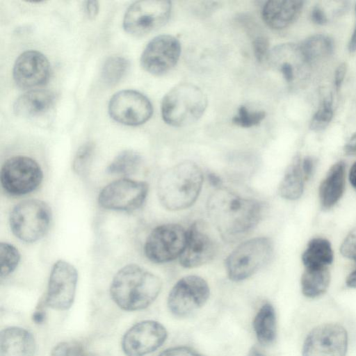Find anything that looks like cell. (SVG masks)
Masks as SVG:
<instances>
[{
  "mask_svg": "<svg viewBox=\"0 0 356 356\" xmlns=\"http://www.w3.org/2000/svg\"><path fill=\"white\" fill-rule=\"evenodd\" d=\"M265 116L264 111L252 110L243 105L232 118V122L241 127H251L259 124Z\"/></svg>",
  "mask_w": 356,
  "mask_h": 356,
  "instance_id": "d6a6232c",
  "label": "cell"
},
{
  "mask_svg": "<svg viewBox=\"0 0 356 356\" xmlns=\"http://www.w3.org/2000/svg\"><path fill=\"white\" fill-rule=\"evenodd\" d=\"M217 250L213 238L198 223H193L187 230L186 246L179 257L180 265L186 268L201 266L213 259Z\"/></svg>",
  "mask_w": 356,
  "mask_h": 356,
  "instance_id": "ac0fdd59",
  "label": "cell"
},
{
  "mask_svg": "<svg viewBox=\"0 0 356 356\" xmlns=\"http://www.w3.org/2000/svg\"><path fill=\"white\" fill-rule=\"evenodd\" d=\"M55 100L54 93L50 90H31L16 99L13 111L18 116L36 117L49 111L53 107Z\"/></svg>",
  "mask_w": 356,
  "mask_h": 356,
  "instance_id": "44dd1931",
  "label": "cell"
},
{
  "mask_svg": "<svg viewBox=\"0 0 356 356\" xmlns=\"http://www.w3.org/2000/svg\"><path fill=\"white\" fill-rule=\"evenodd\" d=\"M204 177L201 168L191 161H184L166 170L157 184L161 204L170 211L191 207L198 198Z\"/></svg>",
  "mask_w": 356,
  "mask_h": 356,
  "instance_id": "3957f363",
  "label": "cell"
},
{
  "mask_svg": "<svg viewBox=\"0 0 356 356\" xmlns=\"http://www.w3.org/2000/svg\"><path fill=\"white\" fill-rule=\"evenodd\" d=\"M45 316V312L44 311L43 308L40 306L34 312L32 318L35 323L40 324L44 321Z\"/></svg>",
  "mask_w": 356,
  "mask_h": 356,
  "instance_id": "ee69618b",
  "label": "cell"
},
{
  "mask_svg": "<svg viewBox=\"0 0 356 356\" xmlns=\"http://www.w3.org/2000/svg\"><path fill=\"white\" fill-rule=\"evenodd\" d=\"M268 59L288 83L295 80L300 60L306 62L300 46L294 44H282L274 47Z\"/></svg>",
  "mask_w": 356,
  "mask_h": 356,
  "instance_id": "7402d4cb",
  "label": "cell"
},
{
  "mask_svg": "<svg viewBox=\"0 0 356 356\" xmlns=\"http://www.w3.org/2000/svg\"><path fill=\"white\" fill-rule=\"evenodd\" d=\"M273 251V243L268 237H256L241 243L225 261L229 278L239 282L250 277L269 262Z\"/></svg>",
  "mask_w": 356,
  "mask_h": 356,
  "instance_id": "5b68a950",
  "label": "cell"
},
{
  "mask_svg": "<svg viewBox=\"0 0 356 356\" xmlns=\"http://www.w3.org/2000/svg\"><path fill=\"white\" fill-rule=\"evenodd\" d=\"M305 268L327 267L333 260L330 242L322 238L311 240L302 257Z\"/></svg>",
  "mask_w": 356,
  "mask_h": 356,
  "instance_id": "4316f807",
  "label": "cell"
},
{
  "mask_svg": "<svg viewBox=\"0 0 356 356\" xmlns=\"http://www.w3.org/2000/svg\"><path fill=\"white\" fill-rule=\"evenodd\" d=\"M355 10H356V5H355ZM348 49L350 52H354L356 51V26L355 27L353 35L350 38L349 44H348Z\"/></svg>",
  "mask_w": 356,
  "mask_h": 356,
  "instance_id": "c3c4849f",
  "label": "cell"
},
{
  "mask_svg": "<svg viewBox=\"0 0 356 356\" xmlns=\"http://www.w3.org/2000/svg\"><path fill=\"white\" fill-rule=\"evenodd\" d=\"M51 220L49 205L36 199L19 202L13 209L9 218L13 234L26 243L42 238L48 232Z\"/></svg>",
  "mask_w": 356,
  "mask_h": 356,
  "instance_id": "8992f818",
  "label": "cell"
},
{
  "mask_svg": "<svg viewBox=\"0 0 356 356\" xmlns=\"http://www.w3.org/2000/svg\"><path fill=\"white\" fill-rule=\"evenodd\" d=\"M99 6L97 1H87L84 3V10L89 19H94L99 13Z\"/></svg>",
  "mask_w": 356,
  "mask_h": 356,
  "instance_id": "f35d334b",
  "label": "cell"
},
{
  "mask_svg": "<svg viewBox=\"0 0 356 356\" xmlns=\"http://www.w3.org/2000/svg\"><path fill=\"white\" fill-rule=\"evenodd\" d=\"M43 173L39 164L25 156L8 159L3 165L0 180L3 190L11 195H26L41 184Z\"/></svg>",
  "mask_w": 356,
  "mask_h": 356,
  "instance_id": "ba28073f",
  "label": "cell"
},
{
  "mask_svg": "<svg viewBox=\"0 0 356 356\" xmlns=\"http://www.w3.org/2000/svg\"><path fill=\"white\" fill-rule=\"evenodd\" d=\"M159 356H202L194 350L186 346H177L168 348Z\"/></svg>",
  "mask_w": 356,
  "mask_h": 356,
  "instance_id": "74e56055",
  "label": "cell"
},
{
  "mask_svg": "<svg viewBox=\"0 0 356 356\" xmlns=\"http://www.w3.org/2000/svg\"><path fill=\"white\" fill-rule=\"evenodd\" d=\"M347 70L346 64L344 63H341L337 68L334 74V84L336 88L338 89L341 87L343 79L346 76Z\"/></svg>",
  "mask_w": 356,
  "mask_h": 356,
  "instance_id": "60d3db41",
  "label": "cell"
},
{
  "mask_svg": "<svg viewBox=\"0 0 356 356\" xmlns=\"http://www.w3.org/2000/svg\"><path fill=\"white\" fill-rule=\"evenodd\" d=\"M50 72V64L46 56L38 51L29 50L16 59L13 76L19 87L33 88L45 84Z\"/></svg>",
  "mask_w": 356,
  "mask_h": 356,
  "instance_id": "e0dca14e",
  "label": "cell"
},
{
  "mask_svg": "<svg viewBox=\"0 0 356 356\" xmlns=\"http://www.w3.org/2000/svg\"><path fill=\"white\" fill-rule=\"evenodd\" d=\"M77 279L73 265L63 260L56 261L51 270L44 304L56 310L69 309L74 300Z\"/></svg>",
  "mask_w": 356,
  "mask_h": 356,
  "instance_id": "5bb4252c",
  "label": "cell"
},
{
  "mask_svg": "<svg viewBox=\"0 0 356 356\" xmlns=\"http://www.w3.org/2000/svg\"><path fill=\"white\" fill-rule=\"evenodd\" d=\"M108 111L115 121L124 125L138 126L149 120L153 107L143 93L134 90H124L113 95Z\"/></svg>",
  "mask_w": 356,
  "mask_h": 356,
  "instance_id": "4fadbf2b",
  "label": "cell"
},
{
  "mask_svg": "<svg viewBox=\"0 0 356 356\" xmlns=\"http://www.w3.org/2000/svg\"><path fill=\"white\" fill-rule=\"evenodd\" d=\"M330 282L327 267L305 268L301 277L302 292L308 298H316L327 291Z\"/></svg>",
  "mask_w": 356,
  "mask_h": 356,
  "instance_id": "484cf974",
  "label": "cell"
},
{
  "mask_svg": "<svg viewBox=\"0 0 356 356\" xmlns=\"http://www.w3.org/2000/svg\"><path fill=\"white\" fill-rule=\"evenodd\" d=\"M129 62L124 57L114 56L109 57L104 63L101 78L108 86L118 83L127 74Z\"/></svg>",
  "mask_w": 356,
  "mask_h": 356,
  "instance_id": "f546056e",
  "label": "cell"
},
{
  "mask_svg": "<svg viewBox=\"0 0 356 356\" xmlns=\"http://www.w3.org/2000/svg\"><path fill=\"white\" fill-rule=\"evenodd\" d=\"M167 334L160 323L152 320L140 321L124 334L122 341L123 352L127 356H145L162 346Z\"/></svg>",
  "mask_w": 356,
  "mask_h": 356,
  "instance_id": "2e32d148",
  "label": "cell"
},
{
  "mask_svg": "<svg viewBox=\"0 0 356 356\" xmlns=\"http://www.w3.org/2000/svg\"><path fill=\"white\" fill-rule=\"evenodd\" d=\"M51 356H90L85 348L79 342L63 341L56 345Z\"/></svg>",
  "mask_w": 356,
  "mask_h": 356,
  "instance_id": "e575fe53",
  "label": "cell"
},
{
  "mask_svg": "<svg viewBox=\"0 0 356 356\" xmlns=\"http://www.w3.org/2000/svg\"><path fill=\"white\" fill-rule=\"evenodd\" d=\"M301 163L300 156H296L286 168L278 188V193L282 197L294 200L302 195L305 177Z\"/></svg>",
  "mask_w": 356,
  "mask_h": 356,
  "instance_id": "cb8c5ba5",
  "label": "cell"
},
{
  "mask_svg": "<svg viewBox=\"0 0 356 356\" xmlns=\"http://www.w3.org/2000/svg\"><path fill=\"white\" fill-rule=\"evenodd\" d=\"M248 356H266L260 352L257 348H252L248 352Z\"/></svg>",
  "mask_w": 356,
  "mask_h": 356,
  "instance_id": "681fc988",
  "label": "cell"
},
{
  "mask_svg": "<svg viewBox=\"0 0 356 356\" xmlns=\"http://www.w3.org/2000/svg\"><path fill=\"white\" fill-rule=\"evenodd\" d=\"M348 344L346 330L340 324L327 323L316 326L307 334L302 356H346Z\"/></svg>",
  "mask_w": 356,
  "mask_h": 356,
  "instance_id": "7c38bea8",
  "label": "cell"
},
{
  "mask_svg": "<svg viewBox=\"0 0 356 356\" xmlns=\"http://www.w3.org/2000/svg\"><path fill=\"white\" fill-rule=\"evenodd\" d=\"M302 6L303 1L300 0L268 1L264 6L262 17L269 27L283 29L298 18Z\"/></svg>",
  "mask_w": 356,
  "mask_h": 356,
  "instance_id": "d6986e66",
  "label": "cell"
},
{
  "mask_svg": "<svg viewBox=\"0 0 356 356\" xmlns=\"http://www.w3.org/2000/svg\"><path fill=\"white\" fill-rule=\"evenodd\" d=\"M95 145L94 143L88 141L83 144L77 150L73 161L72 169L79 175L84 174L93 158Z\"/></svg>",
  "mask_w": 356,
  "mask_h": 356,
  "instance_id": "1f68e13d",
  "label": "cell"
},
{
  "mask_svg": "<svg viewBox=\"0 0 356 356\" xmlns=\"http://www.w3.org/2000/svg\"><path fill=\"white\" fill-rule=\"evenodd\" d=\"M162 287L160 278L136 264H128L118 270L110 288L113 300L126 311L141 310L157 298Z\"/></svg>",
  "mask_w": 356,
  "mask_h": 356,
  "instance_id": "7a4b0ae2",
  "label": "cell"
},
{
  "mask_svg": "<svg viewBox=\"0 0 356 356\" xmlns=\"http://www.w3.org/2000/svg\"><path fill=\"white\" fill-rule=\"evenodd\" d=\"M187 231L178 224H164L148 235L144 253L152 262L163 264L179 258L186 246Z\"/></svg>",
  "mask_w": 356,
  "mask_h": 356,
  "instance_id": "9c48e42d",
  "label": "cell"
},
{
  "mask_svg": "<svg viewBox=\"0 0 356 356\" xmlns=\"http://www.w3.org/2000/svg\"><path fill=\"white\" fill-rule=\"evenodd\" d=\"M253 329L259 342L264 346L272 344L277 333L276 316L270 303L263 305L253 321Z\"/></svg>",
  "mask_w": 356,
  "mask_h": 356,
  "instance_id": "d4e9b609",
  "label": "cell"
},
{
  "mask_svg": "<svg viewBox=\"0 0 356 356\" xmlns=\"http://www.w3.org/2000/svg\"><path fill=\"white\" fill-rule=\"evenodd\" d=\"M148 184L145 181L123 178L104 186L98 196L99 205L106 209L130 211L144 204Z\"/></svg>",
  "mask_w": 356,
  "mask_h": 356,
  "instance_id": "30bf717a",
  "label": "cell"
},
{
  "mask_svg": "<svg viewBox=\"0 0 356 356\" xmlns=\"http://www.w3.org/2000/svg\"><path fill=\"white\" fill-rule=\"evenodd\" d=\"M333 117L332 102L325 99L319 106L310 122L311 129L318 131L324 129L330 122Z\"/></svg>",
  "mask_w": 356,
  "mask_h": 356,
  "instance_id": "836d02e7",
  "label": "cell"
},
{
  "mask_svg": "<svg viewBox=\"0 0 356 356\" xmlns=\"http://www.w3.org/2000/svg\"><path fill=\"white\" fill-rule=\"evenodd\" d=\"M171 2L167 0H141L126 10L123 27L134 36H143L163 26L169 19Z\"/></svg>",
  "mask_w": 356,
  "mask_h": 356,
  "instance_id": "52a82bcc",
  "label": "cell"
},
{
  "mask_svg": "<svg viewBox=\"0 0 356 356\" xmlns=\"http://www.w3.org/2000/svg\"><path fill=\"white\" fill-rule=\"evenodd\" d=\"M346 283L348 287L356 288V269L349 274Z\"/></svg>",
  "mask_w": 356,
  "mask_h": 356,
  "instance_id": "bcb514c9",
  "label": "cell"
},
{
  "mask_svg": "<svg viewBox=\"0 0 356 356\" xmlns=\"http://www.w3.org/2000/svg\"><path fill=\"white\" fill-rule=\"evenodd\" d=\"M340 251L343 256L356 262V227L347 235L341 245Z\"/></svg>",
  "mask_w": 356,
  "mask_h": 356,
  "instance_id": "d590c367",
  "label": "cell"
},
{
  "mask_svg": "<svg viewBox=\"0 0 356 356\" xmlns=\"http://www.w3.org/2000/svg\"><path fill=\"white\" fill-rule=\"evenodd\" d=\"M344 152L346 154L352 155L356 154V133H355L348 140L344 147Z\"/></svg>",
  "mask_w": 356,
  "mask_h": 356,
  "instance_id": "7bdbcfd3",
  "label": "cell"
},
{
  "mask_svg": "<svg viewBox=\"0 0 356 356\" xmlns=\"http://www.w3.org/2000/svg\"><path fill=\"white\" fill-rule=\"evenodd\" d=\"M345 188V164L334 163L328 170L319 187V197L322 207L329 209L342 196Z\"/></svg>",
  "mask_w": 356,
  "mask_h": 356,
  "instance_id": "603a6c76",
  "label": "cell"
},
{
  "mask_svg": "<svg viewBox=\"0 0 356 356\" xmlns=\"http://www.w3.org/2000/svg\"><path fill=\"white\" fill-rule=\"evenodd\" d=\"M301 166L305 179H309L314 170V161L311 157H306L302 161Z\"/></svg>",
  "mask_w": 356,
  "mask_h": 356,
  "instance_id": "ab89813d",
  "label": "cell"
},
{
  "mask_svg": "<svg viewBox=\"0 0 356 356\" xmlns=\"http://www.w3.org/2000/svg\"><path fill=\"white\" fill-rule=\"evenodd\" d=\"M20 260L18 250L8 243H0V275L6 277L17 268Z\"/></svg>",
  "mask_w": 356,
  "mask_h": 356,
  "instance_id": "4dcf8cb0",
  "label": "cell"
},
{
  "mask_svg": "<svg viewBox=\"0 0 356 356\" xmlns=\"http://www.w3.org/2000/svg\"><path fill=\"white\" fill-rule=\"evenodd\" d=\"M207 210L222 238L234 243L257 225L262 217L263 204L257 200L242 197L230 189L220 187L209 197Z\"/></svg>",
  "mask_w": 356,
  "mask_h": 356,
  "instance_id": "6da1fadb",
  "label": "cell"
},
{
  "mask_svg": "<svg viewBox=\"0 0 356 356\" xmlns=\"http://www.w3.org/2000/svg\"><path fill=\"white\" fill-rule=\"evenodd\" d=\"M253 51L257 60L259 62L264 61L270 54L269 42L267 38L260 36L253 41Z\"/></svg>",
  "mask_w": 356,
  "mask_h": 356,
  "instance_id": "8d00e7d4",
  "label": "cell"
},
{
  "mask_svg": "<svg viewBox=\"0 0 356 356\" xmlns=\"http://www.w3.org/2000/svg\"><path fill=\"white\" fill-rule=\"evenodd\" d=\"M209 294V286L202 277L185 276L178 280L170 291L168 306L175 316H186L202 307Z\"/></svg>",
  "mask_w": 356,
  "mask_h": 356,
  "instance_id": "8fae6325",
  "label": "cell"
},
{
  "mask_svg": "<svg viewBox=\"0 0 356 356\" xmlns=\"http://www.w3.org/2000/svg\"><path fill=\"white\" fill-rule=\"evenodd\" d=\"M302 54L307 63L329 55L333 49L332 40L324 35H315L305 40L300 46Z\"/></svg>",
  "mask_w": 356,
  "mask_h": 356,
  "instance_id": "83f0119b",
  "label": "cell"
},
{
  "mask_svg": "<svg viewBox=\"0 0 356 356\" xmlns=\"http://www.w3.org/2000/svg\"><path fill=\"white\" fill-rule=\"evenodd\" d=\"M35 342L26 330L10 327L0 333V356H33Z\"/></svg>",
  "mask_w": 356,
  "mask_h": 356,
  "instance_id": "ffe728a7",
  "label": "cell"
},
{
  "mask_svg": "<svg viewBox=\"0 0 356 356\" xmlns=\"http://www.w3.org/2000/svg\"><path fill=\"white\" fill-rule=\"evenodd\" d=\"M349 180L353 188L356 190V161L350 168Z\"/></svg>",
  "mask_w": 356,
  "mask_h": 356,
  "instance_id": "7dc6e473",
  "label": "cell"
},
{
  "mask_svg": "<svg viewBox=\"0 0 356 356\" xmlns=\"http://www.w3.org/2000/svg\"><path fill=\"white\" fill-rule=\"evenodd\" d=\"M180 54L181 44L176 38L170 35H158L143 50L140 65L151 74L162 75L175 67Z\"/></svg>",
  "mask_w": 356,
  "mask_h": 356,
  "instance_id": "9a60e30c",
  "label": "cell"
},
{
  "mask_svg": "<svg viewBox=\"0 0 356 356\" xmlns=\"http://www.w3.org/2000/svg\"><path fill=\"white\" fill-rule=\"evenodd\" d=\"M207 106V98L197 86L179 83L170 89L161 102L163 120L173 127H184L198 120Z\"/></svg>",
  "mask_w": 356,
  "mask_h": 356,
  "instance_id": "277c9868",
  "label": "cell"
},
{
  "mask_svg": "<svg viewBox=\"0 0 356 356\" xmlns=\"http://www.w3.org/2000/svg\"><path fill=\"white\" fill-rule=\"evenodd\" d=\"M312 20L318 24H324L327 22V18L324 11L319 7L315 6L312 11Z\"/></svg>",
  "mask_w": 356,
  "mask_h": 356,
  "instance_id": "b9f144b4",
  "label": "cell"
},
{
  "mask_svg": "<svg viewBox=\"0 0 356 356\" xmlns=\"http://www.w3.org/2000/svg\"><path fill=\"white\" fill-rule=\"evenodd\" d=\"M142 163L139 153L127 149L120 152L111 162L107 172L112 175H129L138 170Z\"/></svg>",
  "mask_w": 356,
  "mask_h": 356,
  "instance_id": "f1b7e54d",
  "label": "cell"
},
{
  "mask_svg": "<svg viewBox=\"0 0 356 356\" xmlns=\"http://www.w3.org/2000/svg\"><path fill=\"white\" fill-rule=\"evenodd\" d=\"M208 179H209L210 184L211 186L216 187V188L222 187L221 186L222 180L220 178V177H218L216 174H214V173L208 174Z\"/></svg>",
  "mask_w": 356,
  "mask_h": 356,
  "instance_id": "f6af8a7d",
  "label": "cell"
}]
</instances>
